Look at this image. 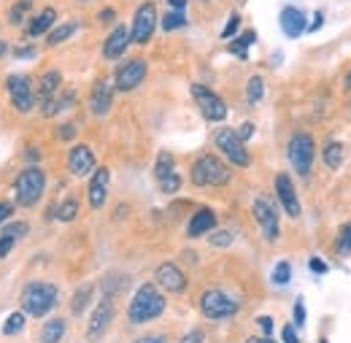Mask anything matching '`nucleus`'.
<instances>
[{"mask_svg": "<svg viewBox=\"0 0 351 343\" xmlns=\"http://www.w3.org/2000/svg\"><path fill=\"white\" fill-rule=\"evenodd\" d=\"M162 311H165V298L157 289V284H141L130 300L128 319H130L132 324H146V322L157 319Z\"/></svg>", "mask_w": 351, "mask_h": 343, "instance_id": "obj_1", "label": "nucleus"}, {"mask_svg": "<svg viewBox=\"0 0 351 343\" xmlns=\"http://www.w3.org/2000/svg\"><path fill=\"white\" fill-rule=\"evenodd\" d=\"M57 298H60L57 284H51V281H30V284H25V289H22L19 305H22L25 314L41 319V316H46V314L57 305Z\"/></svg>", "mask_w": 351, "mask_h": 343, "instance_id": "obj_2", "label": "nucleus"}, {"mask_svg": "<svg viewBox=\"0 0 351 343\" xmlns=\"http://www.w3.org/2000/svg\"><path fill=\"white\" fill-rule=\"evenodd\" d=\"M189 176H192V184L195 187H224V184H230L227 165L221 163L219 157H214V154H200L192 163Z\"/></svg>", "mask_w": 351, "mask_h": 343, "instance_id": "obj_3", "label": "nucleus"}, {"mask_svg": "<svg viewBox=\"0 0 351 343\" xmlns=\"http://www.w3.org/2000/svg\"><path fill=\"white\" fill-rule=\"evenodd\" d=\"M44 189H46V173L36 165L25 168V171L16 176L14 181V192H16V203L22 209H30L36 206L41 198H44Z\"/></svg>", "mask_w": 351, "mask_h": 343, "instance_id": "obj_4", "label": "nucleus"}, {"mask_svg": "<svg viewBox=\"0 0 351 343\" xmlns=\"http://www.w3.org/2000/svg\"><path fill=\"white\" fill-rule=\"evenodd\" d=\"M287 157L292 163V168L298 171V176H311L313 168V157H316V146H313V138L308 132H295L289 138V146H287Z\"/></svg>", "mask_w": 351, "mask_h": 343, "instance_id": "obj_5", "label": "nucleus"}, {"mask_svg": "<svg viewBox=\"0 0 351 343\" xmlns=\"http://www.w3.org/2000/svg\"><path fill=\"white\" fill-rule=\"evenodd\" d=\"M5 89H8V97L14 103V108L19 114H30L33 106H36V82L27 76V73H11L5 79Z\"/></svg>", "mask_w": 351, "mask_h": 343, "instance_id": "obj_6", "label": "nucleus"}, {"mask_svg": "<svg viewBox=\"0 0 351 343\" xmlns=\"http://www.w3.org/2000/svg\"><path fill=\"white\" fill-rule=\"evenodd\" d=\"M214 143H217V149H219L232 165H238V168H249V165H252V157H249V152H246V143L241 141V135H238L235 130H230V128L217 130V132H214Z\"/></svg>", "mask_w": 351, "mask_h": 343, "instance_id": "obj_7", "label": "nucleus"}, {"mask_svg": "<svg viewBox=\"0 0 351 343\" xmlns=\"http://www.w3.org/2000/svg\"><path fill=\"white\" fill-rule=\"evenodd\" d=\"M157 5L152 3V0H146V3H141L138 8H135V14H132V25H130V38L132 43H138V46H143V43L152 41V36H154V30H157Z\"/></svg>", "mask_w": 351, "mask_h": 343, "instance_id": "obj_8", "label": "nucleus"}, {"mask_svg": "<svg viewBox=\"0 0 351 343\" xmlns=\"http://www.w3.org/2000/svg\"><path fill=\"white\" fill-rule=\"evenodd\" d=\"M192 97H195L200 114H203L208 122H221V119L227 117V103L221 100L217 92H211L208 86L192 84Z\"/></svg>", "mask_w": 351, "mask_h": 343, "instance_id": "obj_9", "label": "nucleus"}, {"mask_svg": "<svg viewBox=\"0 0 351 343\" xmlns=\"http://www.w3.org/2000/svg\"><path fill=\"white\" fill-rule=\"evenodd\" d=\"M200 311L206 319H227L238 311V303L227 298L221 289H206L200 295Z\"/></svg>", "mask_w": 351, "mask_h": 343, "instance_id": "obj_10", "label": "nucleus"}, {"mask_svg": "<svg viewBox=\"0 0 351 343\" xmlns=\"http://www.w3.org/2000/svg\"><path fill=\"white\" fill-rule=\"evenodd\" d=\"M146 73H149V65H146V60H128L122 68H117V76H114V89L117 92H132V89H138V84L146 79Z\"/></svg>", "mask_w": 351, "mask_h": 343, "instance_id": "obj_11", "label": "nucleus"}, {"mask_svg": "<svg viewBox=\"0 0 351 343\" xmlns=\"http://www.w3.org/2000/svg\"><path fill=\"white\" fill-rule=\"evenodd\" d=\"M252 214L257 219V224H260L265 238H267V241H278V233H281V227H278V211H276V206H273L265 195H260V198L254 200Z\"/></svg>", "mask_w": 351, "mask_h": 343, "instance_id": "obj_12", "label": "nucleus"}, {"mask_svg": "<svg viewBox=\"0 0 351 343\" xmlns=\"http://www.w3.org/2000/svg\"><path fill=\"white\" fill-rule=\"evenodd\" d=\"M114 298H108V295H103L100 303L95 305V311H92V319H89V330H87V338L89 341H97V338H103V333L111 327V322H114Z\"/></svg>", "mask_w": 351, "mask_h": 343, "instance_id": "obj_13", "label": "nucleus"}, {"mask_svg": "<svg viewBox=\"0 0 351 343\" xmlns=\"http://www.w3.org/2000/svg\"><path fill=\"white\" fill-rule=\"evenodd\" d=\"M276 198H278V203L284 206V211L292 216V219H298V216H300L298 192H295V184H292L289 173H278V176H276Z\"/></svg>", "mask_w": 351, "mask_h": 343, "instance_id": "obj_14", "label": "nucleus"}, {"mask_svg": "<svg viewBox=\"0 0 351 343\" xmlns=\"http://www.w3.org/2000/svg\"><path fill=\"white\" fill-rule=\"evenodd\" d=\"M154 279H157V284H160L165 292L181 295V292L186 289V276L181 273V268H178V265H173V262H162V265L157 268Z\"/></svg>", "mask_w": 351, "mask_h": 343, "instance_id": "obj_15", "label": "nucleus"}, {"mask_svg": "<svg viewBox=\"0 0 351 343\" xmlns=\"http://www.w3.org/2000/svg\"><path fill=\"white\" fill-rule=\"evenodd\" d=\"M111 100H114V86L108 79H97L92 92H89V111L95 117H106L111 111Z\"/></svg>", "mask_w": 351, "mask_h": 343, "instance_id": "obj_16", "label": "nucleus"}, {"mask_svg": "<svg viewBox=\"0 0 351 343\" xmlns=\"http://www.w3.org/2000/svg\"><path fill=\"white\" fill-rule=\"evenodd\" d=\"M130 43H132L130 27H128V25H117V27L108 33V38L103 41V57H106V60H119V57L128 51Z\"/></svg>", "mask_w": 351, "mask_h": 343, "instance_id": "obj_17", "label": "nucleus"}, {"mask_svg": "<svg viewBox=\"0 0 351 343\" xmlns=\"http://www.w3.org/2000/svg\"><path fill=\"white\" fill-rule=\"evenodd\" d=\"M278 22H281V30H284L287 38H300L308 30L306 14H303L300 8H295V5H287V8L281 11Z\"/></svg>", "mask_w": 351, "mask_h": 343, "instance_id": "obj_18", "label": "nucleus"}, {"mask_svg": "<svg viewBox=\"0 0 351 343\" xmlns=\"http://www.w3.org/2000/svg\"><path fill=\"white\" fill-rule=\"evenodd\" d=\"M108 181H111V173L108 168H95V176L89 181L87 198L92 209H103L106 206V198H108Z\"/></svg>", "mask_w": 351, "mask_h": 343, "instance_id": "obj_19", "label": "nucleus"}, {"mask_svg": "<svg viewBox=\"0 0 351 343\" xmlns=\"http://www.w3.org/2000/svg\"><path fill=\"white\" fill-rule=\"evenodd\" d=\"M68 171L73 173V176H87V173H92L95 171V152L89 146H84V143L73 146L68 152Z\"/></svg>", "mask_w": 351, "mask_h": 343, "instance_id": "obj_20", "label": "nucleus"}, {"mask_svg": "<svg viewBox=\"0 0 351 343\" xmlns=\"http://www.w3.org/2000/svg\"><path fill=\"white\" fill-rule=\"evenodd\" d=\"M54 25H57V11H54V8H44V11H38L36 16L27 19V25H25V36H27V38L46 36Z\"/></svg>", "mask_w": 351, "mask_h": 343, "instance_id": "obj_21", "label": "nucleus"}, {"mask_svg": "<svg viewBox=\"0 0 351 343\" xmlns=\"http://www.w3.org/2000/svg\"><path fill=\"white\" fill-rule=\"evenodd\" d=\"M217 227V214L211 209H200L197 214L189 219V227H186V235L189 238H200L206 233H211Z\"/></svg>", "mask_w": 351, "mask_h": 343, "instance_id": "obj_22", "label": "nucleus"}, {"mask_svg": "<svg viewBox=\"0 0 351 343\" xmlns=\"http://www.w3.org/2000/svg\"><path fill=\"white\" fill-rule=\"evenodd\" d=\"M60 86H62V76H60V71H46L44 76L38 79V89H36V95L41 97V103H46V100H51L54 95H60Z\"/></svg>", "mask_w": 351, "mask_h": 343, "instance_id": "obj_23", "label": "nucleus"}, {"mask_svg": "<svg viewBox=\"0 0 351 343\" xmlns=\"http://www.w3.org/2000/svg\"><path fill=\"white\" fill-rule=\"evenodd\" d=\"M76 30H79V22H76V19H68V22L54 25V27L46 33V46H60V43H65Z\"/></svg>", "mask_w": 351, "mask_h": 343, "instance_id": "obj_24", "label": "nucleus"}, {"mask_svg": "<svg viewBox=\"0 0 351 343\" xmlns=\"http://www.w3.org/2000/svg\"><path fill=\"white\" fill-rule=\"evenodd\" d=\"M92 295H95V284H82L73 292V298H71V314L73 316H82L87 311V305L92 303Z\"/></svg>", "mask_w": 351, "mask_h": 343, "instance_id": "obj_25", "label": "nucleus"}, {"mask_svg": "<svg viewBox=\"0 0 351 343\" xmlns=\"http://www.w3.org/2000/svg\"><path fill=\"white\" fill-rule=\"evenodd\" d=\"M322 160H324V165H327L330 171H338V168L343 165V143L330 141V143L324 146V152H322Z\"/></svg>", "mask_w": 351, "mask_h": 343, "instance_id": "obj_26", "label": "nucleus"}, {"mask_svg": "<svg viewBox=\"0 0 351 343\" xmlns=\"http://www.w3.org/2000/svg\"><path fill=\"white\" fill-rule=\"evenodd\" d=\"M65 330H68L65 319H51V322H46L44 327H41V343H60L62 335H65Z\"/></svg>", "mask_w": 351, "mask_h": 343, "instance_id": "obj_27", "label": "nucleus"}, {"mask_svg": "<svg viewBox=\"0 0 351 343\" xmlns=\"http://www.w3.org/2000/svg\"><path fill=\"white\" fill-rule=\"evenodd\" d=\"M30 11H33V0H16L11 5V11H8V22L16 25V27H22V25H27Z\"/></svg>", "mask_w": 351, "mask_h": 343, "instance_id": "obj_28", "label": "nucleus"}, {"mask_svg": "<svg viewBox=\"0 0 351 343\" xmlns=\"http://www.w3.org/2000/svg\"><path fill=\"white\" fill-rule=\"evenodd\" d=\"M100 287H103V295L117 298L122 289H128V276H125V273H108Z\"/></svg>", "mask_w": 351, "mask_h": 343, "instance_id": "obj_29", "label": "nucleus"}, {"mask_svg": "<svg viewBox=\"0 0 351 343\" xmlns=\"http://www.w3.org/2000/svg\"><path fill=\"white\" fill-rule=\"evenodd\" d=\"M254 41H257V33H254V30H249V33H243L241 38H232L227 49H230L232 54H238V57H246V54H249V46H252Z\"/></svg>", "mask_w": 351, "mask_h": 343, "instance_id": "obj_30", "label": "nucleus"}, {"mask_svg": "<svg viewBox=\"0 0 351 343\" xmlns=\"http://www.w3.org/2000/svg\"><path fill=\"white\" fill-rule=\"evenodd\" d=\"M25 322H27V314H25V311H16V314H11V316L3 322V333H5V335H16V333L25 330Z\"/></svg>", "mask_w": 351, "mask_h": 343, "instance_id": "obj_31", "label": "nucleus"}, {"mask_svg": "<svg viewBox=\"0 0 351 343\" xmlns=\"http://www.w3.org/2000/svg\"><path fill=\"white\" fill-rule=\"evenodd\" d=\"M162 30L165 33H173V30H181V27H186V16H184V11H168L165 16H162Z\"/></svg>", "mask_w": 351, "mask_h": 343, "instance_id": "obj_32", "label": "nucleus"}, {"mask_svg": "<svg viewBox=\"0 0 351 343\" xmlns=\"http://www.w3.org/2000/svg\"><path fill=\"white\" fill-rule=\"evenodd\" d=\"M79 214V200L76 198H65L62 203H60V209H57V219L60 222H73Z\"/></svg>", "mask_w": 351, "mask_h": 343, "instance_id": "obj_33", "label": "nucleus"}, {"mask_svg": "<svg viewBox=\"0 0 351 343\" xmlns=\"http://www.w3.org/2000/svg\"><path fill=\"white\" fill-rule=\"evenodd\" d=\"M263 95H265V79L263 76H252L249 84H246V97H249V103H260Z\"/></svg>", "mask_w": 351, "mask_h": 343, "instance_id": "obj_34", "label": "nucleus"}, {"mask_svg": "<svg viewBox=\"0 0 351 343\" xmlns=\"http://www.w3.org/2000/svg\"><path fill=\"white\" fill-rule=\"evenodd\" d=\"M27 233H30V224H27V222H8V224L3 227V235L14 238V241H22Z\"/></svg>", "mask_w": 351, "mask_h": 343, "instance_id": "obj_35", "label": "nucleus"}, {"mask_svg": "<svg viewBox=\"0 0 351 343\" xmlns=\"http://www.w3.org/2000/svg\"><path fill=\"white\" fill-rule=\"evenodd\" d=\"M289 279H292V265H289V262H278V265L273 268V284H276V287H287Z\"/></svg>", "mask_w": 351, "mask_h": 343, "instance_id": "obj_36", "label": "nucleus"}, {"mask_svg": "<svg viewBox=\"0 0 351 343\" xmlns=\"http://www.w3.org/2000/svg\"><path fill=\"white\" fill-rule=\"evenodd\" d=\"M176 168H173V157L168 154V152H162L160 157H157V165H154V176H157V181L160 178H165L168 173H173Z\"/></svg>", "mask_w": 351, "mask_h": 343, "instance_id": "obj_37", "label": "nucleus"}, {"mask_svg": "<svg viewBox=\"0 0 351 343\" xmlns=\"http://www.w3.org/2000/svg\"><path fill=\"white\" fill-rule=\"evenodd\" d=\"M335 252H338V255H351V222L341 227V233H338V244H335Z\"/></svg>", "mask_w": 351, "mask_h": 343, "instance_id": "obj_38", "label": "nucleus"}, {"mask_svg": "<svg viewBox=\"0 0 351 343\" xmlns=\"http://www.w3.org/2000/svg\"><path fill=\"white\" fill-rule=\"evenodd\" d=\"M157 184H160V189H162L165 195H173V192H178V189H181V176L173 171V173H168L165 178H160Z\"/></svg>", "mask_w": 351, "mask_h": 343, "instance_id": "obj_39", "label": "nucleus"}, {"mask_svg": "<svg viewBox=\"0 0 351 343\" xmlns=\"http://www.w3.org/2000/svg\"><path fill=\"white\" fill-rule=\"evenodd\" d=\"M238 27H241V14H230V19H227V25H224V30H221V38H232L235 33H238Z\"/></svg>", "mask_w": 351, "mask_h": 343, "instance_id": "obj_40", "label": "nucleus"}, {"mask_svg": "<svg viewBox=\"0 0 351 343\" xmlns=\"http://www.w3.org/2000/svg\"><path fill=\"white\" fill-rule=\"evenodd\" d=\"M208 244H211V246H217V249H221V246H230V244H232V233H227V230H221V233H214Z\"/></svg>", "mask_w": 351, "mask_h": 343, "instance_id": "obj_41", "label": "nucleus"}, {"mask_svg": "<svg viewBox=\"0 0 351 343\" xmlns=\"http://www.w3.org/2000/svg\"><path fill=\"white\" fill-rule=\"evenodd\" d=\"M57 138H60V141H73V138H76V125L68 122V125L57 128Z\"/></svg>", "mask_w": 351, "mask_h": 343, "instance_id": "obj_42", "label": "nucleus"}, {"mask_svg": "<svg viewBox=\"0 0 351 343\" xmlns=\"http://www.w3.org/2000/svg\"><path fill=\"white\" fill-rule=\"evenodd\" d=\"M295 322H298V327L306 324V303H303V298H298V303H295Z\"/></svg>", "mask_w": 351, "mask_h": 343, "instance_id": "obj_43", "label": "nucleus"}, {"mask_svg": "<svg viewBox=\"0 0 351 343\" xmlns=\"http://www.w3.org/2000/svg\"><path fill=\"white\" fill-rule=\"evenodd\" d=\"M181 343H206V335H203V330H192L181 338Z\"/></svg>", "mask_w": 351, "mask_h": 343, "instance_id": "obj_44", "label": "nucleus"}, {"mask_svg": "<svg viewBox=\"0 0 351 343\" xmlns=\"http://www.w3.org/2000/svg\"><path fill=\"white\" fill-rule=\"evenodd\" d=\"M235 132H238V135H241V141L246 143V141H249V138L254 135V125H252V122H243V125L235 130Z\"/></svg>", "mask_w": 351, "mask_h": 343, "instance_id": "obj_45", "label": "nucleus"}, {"mask_svg": "<svg viewBox=\"0 0 351 343\" xmlns=\"http://www.w3.org/2000/svg\"><path fill=\"white\" fill-rule=\"evenodd\" d=\"M284 343H300L298 333H295V324H287L284 327Z\"/></svg>", "mask_w": 351, "mask_h": 343, "instance_id": "obj_46", "label": "nucleus"}, {"mask_svg": "<svg viewBox=\"0 0 351 343\" xmlns=\"http://www.w3.org/2000/svg\"><path fill=\"white\" fill-rule=\"evenodd\" d=\"M257 324L263 327V333L270 338V333H273V319H270V316H260V319H257Z\"/></svg>", "mask_w": 351, "mask_h": 343, "instance_id": "obj_47", "label": "nucleus"}, {"mask_svg": "<svg viewBox=\"0 0 351 343\" xmlns=\"http://www.w3.org/2000/svg\"><path fill=\"white\" fill-rule=\"evenodd\" d=\"M322 25H324V14H322V11H316V14H313V22L308 25V30H311V33H316Z\"/></svg>", "mask_w": 351, "mask_h": 343, "instance_id": "obj_48", "label": "nucleus"}, {"mask_svg": "<svg viewBox=\"0 0 351 343\" xmlns=\"http://www.w3.org/2000/svg\"><path fill=\"white\" fill-rule=\"evenodd\" d=\"M311 270H313V273H327V265H324V259L311 257Z\"/></svg>", "mask_w": 351, "mask_h": 343, "instance_id": "obj_49", "label": "nucleus"}, {"mask_svg": "<svg viewBox=\"0 0 351 343\" xmlns=\"http://www.w3.org/2000/svg\"><path fill=\"white\" fill-rule=\"evenodd\" d=\"M11 214H14V206H11V203H0V224H3L5 219H11Z\"/></svg>", "mask_w": 351, "mask_h": 343, "instance_id": "obj_50", "label": "nucleus"}, {"mask_svg": "<svg viewBox=\"0 0 351 343\" xmlns=\"http://www.w3.org/2000/svg\"><path fill=\"white\" fill-rule=\"evenodd\" d=\"M168 5H171V11H186V5H189V0H165Z\"/></svg>", "mask_w": 351, "mask_h": 343, "instance_id": "obj_51", "label": "nucleus"}, {"mask_svg": "<svg viewBox=\"0 0 351 343\" xmlns=\"http://www.w3.org/2000/svg\"><path fill=\"white\" fill-rule=\"evenodd\" d=\"M135 343H168L165 335H143V338H138Z\"/></svg>", "mask_w": 351, "mask_h": 343, "instance_id": "obj_52", "label": "nucleus"}, {"mask_svg": "<svg viewBox=\"0 0 351 343\" xmlns=\"http://www.w3.org/2000/svg\"><path fill=\"white\" fill-rule=\"evenodd\" d=\"M16 57H22V60H27V57H36V46L30 43L27 49H16Z\"/></svg>", "mask_w": 351, "mask_h": 343, "instance_id": "obj_53", "label": "nucleus"}, {"mask_svg": "<svg viewBox=\"0 0 351 343\" xmlns=\"http://www.w3.org/2000/svg\"><path fill=\"white\" fill-rule=\"evenodd\" d=\"M114 8H106V11H100V22H114Z\"/></svg>", "mask_w": 351, "mask_h": 343, "instance_id": "obj_54", "label": "nucleus"}, {"mask_svg": "<svg viewBox=\"0 0 351 343\" xmlns=\"http://www.w3.org/2000/svg\"><path fill=\"white\" fill-rule=\"evenodd\" d=\"M25 157H27V163H30V160L36 163V160H38V152H36V149H27V154H25Z\"/></svg>", "mask_w": 351, "mask_h": 343, "instance_id": "obj_55", "label": "nucleus"}, {"mask_svg": "<svg viewBox=\"0 0 351 343\" xmlns=\"http://www.w3.org/2000/svg\"><path fill=\"white\" fill-rule=\"evenodd\" d=\"M243 343H276V341H270V338L265 335V338H249V341H243Z\"/></svg>", "mask_w": 351, "mask_h": 343, "instance_id": "obj_56", "label": "nucleus"}, {"mask_svg": "<svg viewBox=\"0 0 351 343\" xmlns=\"http://www.w3.org/2000/svg\"><path fill=\"white\" fill-rule=\"evenodd\" d=\"M5 54H8V43L0 41V57H5Z\"/></svg>", "mask_w": 351, "mask_h": 343, "instance_id": "obj_57", "label": "nucleus"}, {"mask_svg": "<svg viewBox=\"0 0 351 343\" xmlns=\"http://www.w3.org/2000/svg\"><path fill=\"white\" fill-rule=\"evenodd\" d=\"M346 89L351 92V71H349V76H346Z\"/></svg>", "mask_w": 351, "mask_h": 343, "instance_id": "obj_58", "label": "nucleus"}, {"mask_svg": "<svg viewBox=\"0 0 351 343\" xmlns=\"http://www.w3.org/2000/svg\"><path fill=\"white\" fill-rule=\"evenodd\" d=\"M82 3H87V0H82Z\"/></svg>", "mask_w": 351, "mask_h": 343, "instance_id": "obj_59", "label": "nucleus"}]
</instances>
